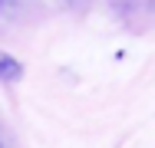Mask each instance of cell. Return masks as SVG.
<instances>
[{"instance_id":"3957f363","label":"cell","mask_w":155,"mask_h":148,"mask_svg":"<svg viewBox=\"0 0 155 148\" xmlns=\"http://www.w3.org/2000/svg\"><path fill=\"white\" fill-rule=\"evenodd\" d=\"M0 7H3V0H0Z\"/></svg>"},{"instance_id":"7a4b0ae2","label":"cell","mask_w":155,"mask_h":148,"mask_svg":"<svg viewBox=\"0 0 155 148\" xmlns=\"http://www.w3.org/2000/svg\"><path fill=\"white\" fill-rule=\"evenodd\" d=\"M122 7H149V3H155V0H119Z\"/></svg>"},{"instance_id":"277c9868","label":"cell","mask_w":155,"mask_h":148,"mask_svg":"<svg viewBox=\"0 0 155 148\" xmlns=\"http://www.w3.org/2000/svg\"><path fill=\"white\" fill-rule=\"evenodd\" d=\"M0 148H3V145H0Z\"/></svg>"},{"instance_id":"6da1fadb","label":"cell","mask_w":155,"mask_h":148,"mask_svg":"<svg viewBox=\"0 0 155 148\" xmlns=\"http://www.w3.org/2000/svg\"><path fill=\"white\" fill-rule=\"evenodd\" d=\"M23 79V66L20 59L10 53H0V82H20Z\"/></svg>"}]
</instances>
